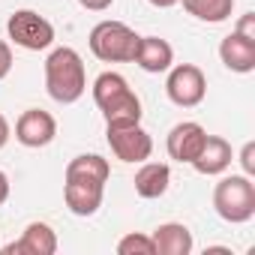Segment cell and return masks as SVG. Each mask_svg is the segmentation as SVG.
I'll use <instances>...</instances> for the list:
<instances>
[{
  "label": "cell",
  "instance_id": "cell-1",
  "mask_svg": "<svg viewBox=\"0 0 255 255\" xmlns=\"http://www.w3.org/2000/svg\"><path fill=\"white\" fill-rule=\"evenodd\" d=\"M93 102L105 117V126L141 123V99L120 72H102L93 81Z\"/></svg>",
  "mask_w": 255,
  "mask_h": 255
},
{
  "label": "cell",
  "instance_id": "cell-2",
  "mask_svg": "<svg viewBox=\"0 0 255 255\" xmlns=\"http://www.w3.org/2000/svg\"><path fill=\"white\" fill-rule=\"evenodd\" d=\"M45 90L60 105H72L84 96L87 72H84V60L75 48L60 45L45 57Z\"/></svg>",
  "mask_w": 255,
  "mask_h": 255
},
{
  "label": "cell",
  "instance_id": "cell-3",
  "mask_svg": "<svg viewBox=\"0 0 255 255\" xmlns=\"http://www.w3.org/2000/svg\"><path fill=\"white\" fill-rule=\"evenodd\" d=\"M213 210L231 225H243L255 216V183L249 174H228L213 186Z\"/></svg>",
  "mask_w": 255,
  "mask_h": 255
},
{
  "label": "cell",
  "instance_id": "cell-4",
  "mask_svg": "<svg viewBox=\"0 0 255 255\" xmlns=\"http://www.w3.org/2000/svg\"><path fill=\"white\" fill-rule=\"evenodd\" d=\"M138 33L123 21H99L90 30V51L102 63H132L138 48Z\"/></svg>",
  "mask_w": 255,
  "mask_h": 255
},
{
  "label": "cell",
  "instance_id": "cell-5",
  "mask_svg": "<svg viewBox=\"0 0 255 255\" xmlns=\"http://www.w3.org/2000/svg\"><path fill=\"white\" fill-rule=\"evenodd\" d=\"M6 33L15 45L27 51H45L54 42V24L33 9H18L6 21Z\"/></svg>",
  "mask_w": 255,
  "mask_h": 255
},
{
  "label": "cell",
  "instance_id": "cell-6",
  "mask_svg": "<svg viewBox=\"0 0 255 255\" xmlns=\"http://www.w3.org/2000/svg\"><path fill=\"white\" fill-rule=\"evenodd\" d=\"M165 93L177 108H195L204 102L207 96V78L201 72V66L195 63H177L168 69L165 78Z\"/></svg>",
  "mask_w": 255,
  "mask_h": 255
},
{
  "label": "cell",
  "instance_id": "cell-7",
  "mask_svg": "<svg viewBox=\"0 0 255 255\" xmlns=\"http://www.w3.org/2000/svg\"><path fill=\"white\" fill-rule=\"evenodd\" d=\"M108 147L120 162H144L153 153V138L141 123H126V126H105Z\"/></svg>",
  "mask_w": 255,
  "mask_h": 255
},
{
  "label": "cell",
  "instance_id": "cell-8",
  "mask_svg": "<svg viewBox=\"0 0 255 255\" xmlns=\"http://www.w3.org/2000/svg\"><path fill=\"white\" fill-rule=\"evenodd\" d=\"M54 135H57V120L42 108H27L15 120V138H18V144H24L30 150L48 147L54 141Z\"/></svg>",
  "mask_w": 255,
  "mask_h": 255
},
{
  "label": "cell",
  "instance_id": "cell-9",
  "mask_svg": "<svg viewBox=\"0 0 255 255\" xmlns=\"http://www.w3.org/2000/svg\"><path fill=\"white\" fill-rule=\"evenodd\" d=\"M204 138H207V129H204L201 123H195V120H183V123L171 126V132H168V138H165V150H168L171 159L189 165V162L198 156Z\"/></svg>",
  "mask_w": 255,
  "mask_h": 255
},
{
  "label": "cell",
  "instance_id": "cell-10",
  "mask_svg": "<svg viewBox=\"0 0 255 255\" xmlns=\"http://www.w3.org/2000/svg\"><path fill=\"white\" fill-rule=\"evenodd\" d=\"M57 252V234L48 222H30L24 234L3 246V255H54Z\"/></svg>",
  "mask_w": 255,
  "mask_h": 255
},
{
  "label": "cell",
  "instance_id": "cell-11",
  "mask_svg": "<svg viewBox=\"0 0 255 255\" xmlns=\"http://www.w3.org/2000/svg\"><path fill=\"white\" fill-rule=\"evenodd\" d=\"M219 60L225 63V69L237 72V75H246L255 69V39L243 36V33H228L222 42H219Z\"/></svg>",
  "mask_w": 255,
  "mask_h": 255
},
{
  "label": "cell",
  "instance_id": "cell-12",
  "mask_svg": "<svg viewBox=\"0 0 255 255\" xmlns=\"http://www.w3.org/2000/svg\"><path fill=\"white\" fill-rule=\"evenodd\" d=\"M132 63H138V66H141L144 72H150V75L168 72V69L174 66V48H171L165 39H159V36H141Z\"/></svg>",
  "mask_w": 255,
  "mask_h": 255
},
{
  "label": "cell",
  "instance_id": "cell-13",
  "mask_svg": "<svg viewBox=\"0 0 255 255\" xmlns=\"http://www.w3.org/2000/svg\"><path fill=\"white\" fill-rule=\"evenodd\" d=\"M231 159H234L231 144H228L222 135H207L204 144H201V150H198V156H195L189 165H192L198 174L213 177V174H222V171L231 165Z\"/></svg>",
  "mask_w": 255,
  "mask_h": 255
},
{
  "label": "cell",
  "instance_id": "cell-14",
  "mask_svg": "<svg viewBox=\"0 0 255 255\" xmlns=\"http://www.w3.org/2000/svg\"><path fill=\"white\" fill-rule=\"evenodd\" d=\"M102 195H105V186H102V183L66 180V186H63L66 207H69L75 216H93V213L102 207Z\"/></svg>",
  "mask_w": 255,
  "mask_h": 255
},
{
  "label": "cell",
  "instance_id": "cell-15",
  "mask_svg": "<svg viewBox=\"0 0 255 255\" xmlns=\"http://www.w3.org/2000/svg\"><path fill=\"white\" fill-rule=\"evenodd\" d=\"M153 249L156 255H189L192 252V231L183 222H162L153 234Z\"/></svg>",
  "mask_w": 255,
  "mask_h": 255
},
{
  "label": "cell",
  "instance_id": "cell-16",
  "mask_svg": "<svg viewBox=\"0 0 255 255\" xmlns=\"http://www.w3.org/2000/svg\"><path fill=\"white\" fill-rule=\"evenodd\" d=\"M135 192L141 198H162L168 192V183H171V168L165 162H141V168L135 171Z\"/></svg>",
  "mask_w": 255,
  "mask_h": 255
},
{
  "label": "cell",
  "instance_id": "cell-17",
  "mask_svg": "<svg viewBox=\"0 0 255 255\" xmlns=\"http://www.w3.org/2000/svg\"><path fill=\"white\" fill-rule=\"evenodd\" d=\"M111 165L99 153H81L66 165V180H87V183H108Z\"/></svg>",
  "mask_w": 255,
  "mask_h": 255
},
{
  "label": "cell",
  "instance_id": "cell-18",
  "mask_svg": "<svg viewBox=\"0 0 255 255\" xmlns=\"http://www.w3.org/2000/svg\"><path fill=\"white\" fill-rule=\"evenodd\" d=\"M180 3L192 18L207 21V24H219L231 18V9H234V0H180Z\"/></svg>",
  "mask_w": 255,
  "mask_h": 255
},
{
  "label": "cell",
  "instance_id": "cell-19",
  "mask_svg": "<svg viewBox=\"0 0 255 255\" xmlns=\"http://www.w3.org/2000/svg\"><path fill=\"white\" fill-rule=\"evenodd\" d=\"M117 252H120V255H156L150 234H135V231L126 234V237H120Z\"/></svg>",
  "mask_w": 255,
  "mask_h": 255
},
{
  "label": "cell",
  "instance_id": "cell-20",
  "mask_svg": "<svg viewBox=\"0 0 255 255\" xmlns=\"http://www.w3.org/2000/svg\"><path fill=\"white\" fill-rule=\"evenodd\" d=\"M240 165H243V174H255V141H246L243 150H240Z\"/></svg>",
  "mask_w": 255,
  "mask_h": 255
},
{
  "label": "cell",
  "instance_id": "cell-21",
  "mask_svg": "<svg viewBox=\"0 0 255 255\" xmlns=\"http://www.w3.org/2000/svg\"><path fill=\"white\" fill-rule=\"evenodd\" d=\"M9 69H12V48H9V42L0 39V81L9 75Z\"/></svg>",
  "mask_w": 255,
  "mask_h": 255
},
{
  "label": "cell",
  "instance_id": "cell-22",
  "mask_svg": "<svg viewBox=\"0 0 255 255\" xmlns=\"http://www.w3.org/2000/svg\"><path fill=\"white\" fill-rule=\"evenodd\" d=\"M237 33H243V36L255 39V12H246V15L240 18V24H237Z\"/></svg>",
  "mask_w": 255,
  "mask_h": 255
},
{
  "label": "cell",
  "instance_id": "cell-23",
  "mask_svg": "<svg viewBox=\"0 0 255 255\" xmlns=\"http://www.w3.org/2000/svg\"><path fill=\"white\" fill-rule=\"evenodd\" d=\"M78 3H81L84 9H90V12H105L114 0H78Z\"/></svg>",
  "mask_w": 255,
  "mask_h": 255
},
{
  "label": "cell",
  "instance_id": "cell-24",
  "mask_svg": "<svg viewBox=\"0 0 255 255\" xmlns=\"http://www.w3.org/2000/svg\"><path fill=\"white\" fill-rule=\"evenodd\" d=\"M9 138H12V126H9V120L3 114H0V150L9 144Z\"/></svg>",
  "mask_w": 255,
  "mask_h": 255
},
{
  "label": "cell",
  "instance_id": "cell-25",
  "mask_svg": "<svg viewBox=\"0 0 255 255\" xmlns=\"http://www.w3.org/2000/svg\"><path fill=\"white\" fill-rule=\"evenodd\" d=\"M6 198H9V177L6 171H0V207L6 204Z\"/></svg>",
  "mask_w": 255,
  "mask_h": 255
},
{
  "label": "cell",
  "instance_id": "cell-26",
  "mask_svg": "<svg viewBox=\"0 0 255 255\" xmlns=\"http://www.w3.org/2000/svg\"><path fill=\"white\" fill-rule=\"evenodd\" d=\"M150 6H156V9H168V6H174V3H180V0H147Z\"/></svg>",
  "mask_w": 255,
  "mask_h": 255
}]
</instances>
